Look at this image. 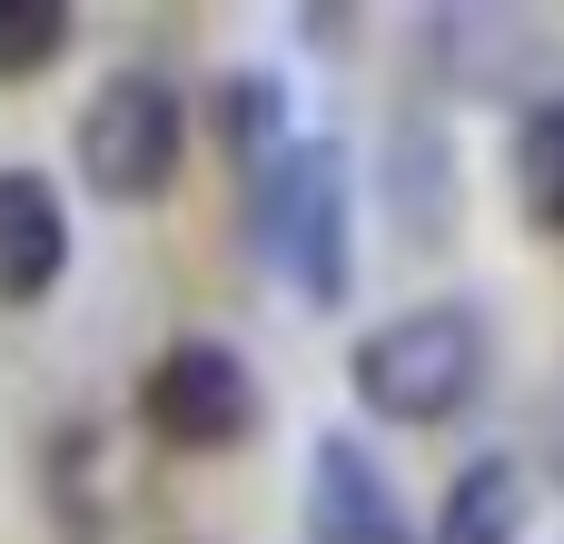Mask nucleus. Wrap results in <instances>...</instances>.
Instances as JSON below:
<instances>
[{
  "mask_svg": "<svg viewBox=\"0 0 564 544\" xmlns=\"http://www.w3.org/2000/svg\"><path fill=\"white\" fill-rule=\"evenodd\" d=\"M258 248L288 268L307 307H337L357 258H347V149L337 139H288L258 159Z\"/></svg>",
  "mask_w": 564,
  "mask_h": 544,
  "instance_id": "3",
  "label": "nucleus"
},
{
  "mask_svg": "<svg viewBox=\"0 0 564 544\" xmlns=\"http://www.w3.org/2000/svg\"><path fill=\"white\" fill-rule=\"evenodd\" d=\"M69 268V208L40 168H0V307L50 297Z\"/></svg>",
  "mask_w": 564,
  "mask_h": 544,
  "instance_id": "6",
  "label": "nucleus"
},
{
  "mask_svg": "<svg viewBox=\"0 0 564 544\" xmlns=\"http://www.w3.org/2000/svg\"><path fill=\"white\" fill-rule=\"evenodd\" d=\"M59 50H69V10L59 0H0V79H20V69H40Z\"/></svg>",
  "mask_w": 564,
  "mask_h": 544,
  "instance_id": "10",
  "label": "nucleus"
},
{
  "mask_svg": "<svg viewBox=\"0 0 564 544\" xmlns=\"http://www.w3.org/2000/svg\"><path fill=\"white\" fill-rule=\"evenodd\" d=\"M555 486H564V396H555Z\"/></svg>",
  "mask_w": 564,
  "mask_h": 544,
  "instance_id": "11",
  "label": "nucleus"
},
{
  "mask_svg": "<svg viewBox=\"0 0 564 544\" xmlns=\"http://www.w3.org/2000/svg\"><path fill=\"white\" fill-rule=\"evenodd\" d=\"M426 544H525V466H516V456H476V466L446 486Z\"/></svg>",
  "mask_w": 564,
  "mask_h": 544,
  "instance_id": "7",
  "label": "nucleus"
},
{
  "mask_svg": "<svg viewBox=\"0 0 564 544\" xmlns=\"http://www.w3.org/2000/svg\"><path fill=\"white\" fill-rule=\"evenodd\" d=\"M516 208H525V228L564 238V89L535 99L516 129Z\"/></svg>",
  "mask_w": 564,
  "mask_h": 544,
  "instance_id": "8",
  "label": "nucleus"
},
{
  "mask_svg": "<svg viewBox=\"0 0 564 544\" xmlns=\"http://www.w3.org/2000/svg\"><path fill=\"white\" fill-rule=\"evenodd\" d=\"M218 129H228V149L258 168V159H278L297 129H288V79L278 69H228L218 79Z\"/></svg>",
  "mask_w": 564,
  "mask_h": 544,
  "instance_id": "9",
  "label": "nucleus"
},
{
  "mask_svg": "<svg viewBox=\"0 0 564 544\" xmlns=\"http://www.w3.org/2000/svg\"><path fill=\"white\" fill-rule=\"evenodd\" d=\"M69 159L89 178L99 208H149L178 188V159H188V109L159 69H109L79 119H69Z\"/></svg>",
  "mask_w": 564,
  "mask_h": 544,
  "instance_id": "2",
  "label": "nucleus"
},
{
  "mask_svg": "<svg viewBox=\"0 0 564 544\" xmlns=\"http://www.w3.org/2000/svg\"><path fill=\"white\" fill-rule=\"evenodd\" d=\"M307 544H416L397 486H387V466L357 436H337V426L307 456Z\"/></svg>",
  "mask_w": 564,
  "mask_h": 544,
  "instance_id": "5",
  "label": "nucleus"
},
{
  "mask_svg": "<svg viewBox=\"0 0 564 544\" xmlns=\"http://www.w3.org/2000/svg\"><path fill=\"white\" fill-rule=\"evenodd\" d=\"M139 416H149V436L178 446V456H228V446L258 436V377H248L238 347L178 337V347H159V367L139 377Z\"/></svg>",
  "mask_w": 564,
  "mask_h": 544,
  "instance_id": "4",
  "label": "nucleus"
},
{
  "mask_svg": "<svg viewBox=\"0 0 564 544\" xmlns=\"http://www.w3.org/2000/svg\"><path fill=\"white\" fill-rule=\"evenodd\" d=\"M347 387H357V406L387 416V426H446V416H466L476 387H486V317H476L466 297L406 307V317H387V327L357 337Z\"/></svg>",
  "mask_w": 564,
  "mask_h": 544,
  "instance_id": "1",
  "label": "nucleus"
}]
</instances>
